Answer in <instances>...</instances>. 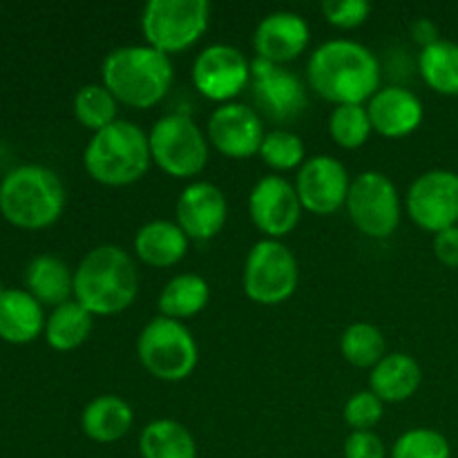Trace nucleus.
Segmentation results:
<instances>
[{"label":"nucleus","mask_w":458,"mask_h":458,"mask_svg":"<svg viewBox=\"0 0 458 458\" xmlns=\"http://www.w3.org/2000/svg\"><path fill=\"white\" fill-rule=\"evenodd\" d=\"M307 83L334 106H367L380 89L378 56L358 40H327L309 56Z\"/></svg>","instance_id":"1"},{"label":"nucleus","mask_w":458,"mask_h":458,"mask_svg":"<svg viewBox=\"0 0 458 458\" xmlns=\"http://www.w3.org/2000/svg\"><path fill=\"white\" fill-rule=\"evenodd\" d=\"M139 295V268L132 255L116 244L88 250L74 268V300L92 316H116Z\"/></svg>","instance_id":"2"},{"label":"nucleus","mask_w":458,"mask_h":458,"mask_svg":"<svg viewBox=\"0 0 458 458\" xmlns=\"http://www.w3.org/2000/svg\"><path fill=\"white\" fill-rule=\"evenodd\" d=\"M101 83L132 110H150L174 83L173 56L150 45H121L101 65Z\"/></svg>","instance_id":"3"},{"label":"nucleus","mask_w":458,"mask_h":458,"mask_svg":"<svg viewBox=\"0 0 458 458\" xmlns=\"http://www.w3.org/2000/svg\"><path fill=\"white\" fill-rule=\"evenodd\" d=\"M67 204L63 179L52 168L25 164L0 182V213L25 231H40L61 219Z\"/></svg>","instance_id":"4"},{"label":"nucleus","mask_w":458,"mask_h":458,"mask_svg":"<svg viewBox=\"0 0 458 458\" xmlns=\"http://www.w3.org/2000/svg\"><path fill=\"white\" fill-rule=\"evenodd\" d=\"M150 164L148 132L125 119L94 132L83 152V165L89 177L107 188H125L141 182Z\"/></svg>","instance_id":"5"},{"label":"nucleus","mask_w":458,"mask_h":458,"mask_svg":"<svg viewBox=\"0 0 458 458\" xmlns=\"http://www.w3.org/2000/svg\"><path fill=\"white\" fill-rule=\"evenodd\" d=\"M152 164L174 179H192L204 173L210 143L195 119L183 112L159 116L148 132Z\"/></svg>","instance_id":"6"},{"label":"nucleus","mask_w":458,"mask_h":458,"mask_svg":"<svg viewBox=\"0 0 458 458\" xmlns=\"http://www.w3.org/2000/svg\"><path fill=\"white\" fill-rule=\"evenodd\" d=\"M137 356L143 369L164 383H182L199 362V347L183 322L157 316L141 329Z\"/></svg>","instance_id":"7"},{"label":"nucleus","mask_w":458,"mask_h":458,"mask_svg":"<svg viewBox=\"0 0 458 458\" xmlns=\"http://www.w3.org/2000/svg\"><path fill=\"white\" fill-rule=\"evenodd\" d=\"M210 13L206 0H150L141 12V34L146 45L173 56L191 49L206 34Z\"/></svg>","instance_id":"8"},{"label":"nucleus","mask_w":458,"mask_h":458,"mask_svg":"<svg viewBox=\"0 0 458 458\" xmlns=\"http://www.w3.org/2000/svg\"><path fill=\"white\" fill-rule=\"evenodd\" d=\"M300 264L293 250L280 240H259L249 250L242 271L246 298L262 307L284 304L298 291Z\"/></svg>","instance_id":"9"},{"label":"nucleus","mask_w":458,"mask_h":458,"mask_svg":"<svg viewBox=\"0 0 458 458\" xmlns=\"http://www.w3.org/2000/svg\"><path fill=\"white\" fill-rule=\"evenodd\" d=\"M344 208L353 226L371 240H387L401 226V192L380 170H365L352 179Z\"/></svg>","instance_id":"10"},{"label":"nucleus","mask_w":458,"mask_h":458,"mask_svg":"<svg viewBox=\"0 0 458 458\" xmlns=\"http://www.w3.org/2000/svg\"><path fill=\"white\" fill-rule=\"evenodd\" d=\"M250 94L255 110L273 123H291L309 106L307 85L295 72L258 56L250 61Z\"/></svg>","instance_id":"11"},{"label":"nucleus","mask_w":458,"mask_h":458,"mask_svg":"<svg viewBox=\"0 0 458 458\" xmlns=\"http://www.w3.org/2000/svg\"><path fill=\"white\" fill-rule=\"evenodd\" d=\"M405 210L420 231L432 235L458 226V173L434 168L419 174L405 195Z\"/></svg>","instance_id":"12"},{"label":"nucleus","mask_w":458,"mask_h":458,"mask_svg":"<svg viewBox=\"0 0 458 458\" xmlns=\"http://www.w3.org/2000/svg\"><path fill=\"white\" fill-rule=\"evenodd\" d=\"M191 79L201 97L224 106L235 101L250 85V61L233 45L213 43L197 54Z\"/></svg>","instance_id":"13"},{"label":"nucleus","mask_w":458,"mask_h":458,"mask_svg":"<svg viewBox=\"0 0 458 458\" xmlns=\"http://www.w3.org/2000/svg\"><path fill=\"white\" fill-rule=\"evenodd\" d=\"M302 204L293 182L282 174H264L249 192V215L267 240H280L293 233L302 219Z\"/></svg>","instance_id":"14"},{"label":"nucleus","mask_w":458,"mask_h":458,"mask_svg":"<svg viewBox=\"0 0 458 458\" xmlns=\"http://www.w3.org/2000/svg\"><path fill=\"white\" fill-rule=\"evenodd\" d=\"M293 186L307 213L329 217L347 204L352 177L334 155H316L300 165Z\"/></svg>","instance_id":"15"},{"label":"nucleus","mask_w":458,"mask_h":458,"mask_svg":"<svg viewBox=\"0 0 458 458\" xmlns=\"http://www.w3.org/2000/svg\"><path fill=\"white\" fill-rule=\"evenodd\" d=\"M267 132L262 114L253 106L240 101L215 107L206 125L208 143L228 159H249L259 155Z\"/></svg>","instance_id":"16"},{"label":"nucleus","mask_w":458,"mask_h":458,"mask_svg":"<svg viewBox=\"0 0 458 458\" xmlns=\"http://www.w3.org/2000/svg\"><path fill=\"white\" fill-rule=\"evenodd\" d=\"M174 215L191 242H208L224 231L228 222V199L222 188L210 182H192L179 195Z\"/></svg>","instance_id":"17"},{"label":"nucleus","mask_w":458,"mask_h":458,"mask_svg":"<svg viewBox=\"0 0 458 458\" xmlns=\"http://www.w3.org/2000/svg\"><path fill=\"white\" fill-rule=\"evenodd\" d=\"M311 40L307 18L295 12H271L258 22L253 34V49L258 58L276 65H286L302 56Z\"/></svg>","instance_id":"18"},{"label":"nucleus","mask_w":458,"mask_h":458,"mask_svg":"<svg viewBox=\"0 0 458 458\" xmlns=\"http://www.w3.org/2000/svg\"><path fill=\"white\" fill-rule=\"evenodd\" d=\"M371 128L385 139H403L414 134L425 119V107L419 94L403 85L380 88L367 103Z\"/></svg>","instance_id":"19"},{"label":"nucleus","mask_w":458,"mask_h":458,"mask_svg":"<svg viewBox=\"0 0 458 458\" xmlns=\"http://www.w3.org/2000/svg\"><path fill=\"white\" fill-rule=\"evenodd\" d=\"M134 255L141 264L150 268L177 267L191 249V240L170 219H152L143 224L134 235Z\"/></svg>","instance_id":"20"},{"label":"nucleus","mask_w":458,"mask_h":458,"mask_svg":"<svg viewBox=\"0 0 458 458\" xmlns=\"http://www.w3.org/2000/svg\"><path fill=\"white\" fill-rule=\"evenodd\" d=\"M43 304L27 289H0V338L30 344L45 331Z\"/></svg>","instance_id":"21"},{"label":"nucleus","mask_w":458,"mask_h":458,"mask_svg":"<svg viewBox=\"0 0 458 458\" xmlns=\"http://www.w3.org/2000/svg\"><path fill=\"white\" fill-rule=\"evenodd\" d=\"M423 369L419 360L405 352H392L369 371V389L383 403H405L419 392Z\"/></svg>","instance_id":"22"},{"label":"nucleus","mask_w":458,"mask_h":458,"mask_svg":"<svg viewBox=\"0 0 458 458\" xmlns=\"http://www.w3.org/2000/svg\"><path fill=\"white\" fill-rule=\"evenodd\" d=\"M134 425V411L128 401L114 394H101L83 407L81 429L85 437L101 445L121 441Z\"/></svg>","instance_id":"23"},{"label":"nucleus","mask_w":458,"mask_h":458,"mask_svg":"<svg viewBox=\"0 0 458 458\" xmlns=\"http://www.w3.org/2000/svg\"><path fill=\"white\" fill-rule=\"evenodd\" d=\"M25 286L40 304L56 309L74 300V271L56 255H36L25 268Z\"/></svg>","instance_id":"24"},{"label":"nucleus","mask_w":458,"mask_h":458,"mask_svg":"<svg viewBox=\"0 0 458 458\" xmlns=\"http://www.w3.org/2000/svg\"><path fill=\"white\" fill-rule=\"evenodd\" d=\"M208 302L210 284L206 282V277L197 276V273H179L165 282L159 300H157V307H159V316L182 322L199 316L208 307Z\"/></svg>","instance_id":"25"},{"label":"nucleus","mask_w":458,"mask_h":458,"mask_svg":"<svg viewBox=\"0 0 458 458\" xmlns=\"http://www.w3.org/2000/svg\"><path fill=\"white\" fill-rule=\"evenodd\" d=\"M141 458H197V441L186 425L173 419H157L141 429Z\"/></svg>","instance_id":"26"},{"label":"nucleus","mask_w":458,"mask_h":458,"mask_svg":"<svg viewBox=\"0 0 458 458\" xmlns=\"http://www.w3.org/2000/svg\"><path fill=\"white\" fill-rule=\"evenodd\" d=\"M92 313L85 311L76 300L52 309L45 320V340L56 352H74L92 334Z\"/></svg>","instance_id":"27"},{"label":"nucleus","mask_w":458,"mask_h":458,"mask_svg":"<svg viewBox=\"0 0 458 458\" xmlns=\"http://www.w3.org/2000/svg\"><path fill=\"white\" fill-rule=\"evenodd\" d=\"M419 72L429 89L443 97H458V43L441 38L420 49Z\"/></svg>","instance_id":"28"},{"label":"nucleus","mask_w":458,"mask_h":458,"mask_svg":"<svg viewBox=\"0 0 458 458\" xmlns=\"http://www.w3.org/2000/svg\"><path fill=\"white\" fill-rule=\"evenodd\" d=\"M340 353L358 369H374L387 356V340L371 322H353L340 335Z\"/></svg>","instance_id":"29"},{"label":"nucleus","mask_w":458,"mask_h":458,"mask_svg":"<svg viewBox=\"0 0 458 458\" xmlns=\"http://www.w3.org/2000/svg\"><path fill=\"white\" fill-rule=\"evenodd\" d=\"M116 110H119V101L103 83L83 85L74 97L76 121L92 134L119 121Z\"/></svg>","instance_id":"30"},{"label":"nucleus","mask_w":458,"mask_h":458,"mask_svg":"<svg viewBox=\"0 0 458 458\" xmlns=\"http://www.w3.org/2000/svg\"><path fill=\"white\" fill-rule=\"evenodd\" d=\"M264 165L273 168L276 173H289V170H300V165L307 161V148L300 134L286 128L268 130L264 137L262 148H259Z\"/></svg>","instance_id":"31"},{"label":"nucleus","mask_w":458,"mask_h":458,"mask_svg":"<svg viewBox=\"0 0 458 458\" xmlns=\"http://www.w3.org/2000/svg\"><path fill=\"white\" fill-rule=\"evenodd\" d=\"M329 134L344 150H358L374 134L367 106H335L329 114Z\"/></svg>","instance_id":"32"},{"label":"nucleus","mask_w":458,"mask_h":458,"mask_svg":"<svg viewBox=\"0 0 458 458\" xmlns=\"http://www.w3.org/2000/svg\"><path fill=\"white\" fill-rule=\"evenodd\" d=\"M392 458H452V445L438 429L414 428L396 438Z\"/></svg>","instance_id":"33"},{"label":"nucleus","mask_w":458,"mask_h":458,"mask_svg":"<svg viewBox=\"0 0 458 458\" xmlns=\"http://www.w3.org/2000/svg\"><path fill=\"white\" fill-rule=\"evenodd\" d=\"M343 414L352 432H371L383 420L385 403L371 389H362L349 398Z\"/></svg>","instance_id":"34"},{"label":"nucleus","mask_w":458,"mask_h":458,"mask_svg":"<svg viewBox=\"0 0 458 458\" xmlns=\"http://www.w3.org/2000/svg\"><path fill=\"white\" fill-rule=\"evenodd\" d=\"M320 12L329 25L338 30H356L369 21L371 4L367 0H325Z\"/></svg>","instance_id":"35"},{"label":"nucleus","mask_w":458,"mask_h":458,"mask_svg":"<svg viewBox=\"0 0 458 458\" xmlns=\"http://www.w3.org/2000/svg\"><path fill=\"white\" fill-rule=\"evenodd\" d=\"M344 458H387V447L383 438L371 432H349L344 438Z\"/></svg>","instance_id":"36"},{"label":"nucleus","mask_w":458,"mask_h":458,"mask_svg":"<svg viewBox=\"0 0 458 458\" xmlns=\"http://www.w3.org/2000/svg\"><path fill=\"white\" fill-rule=\"evenodd\" d=\"M434 255L447 268H458V226L447 228L434 235Z\"/></svg>","instance_id":"37"},{"label":"nucleus","mask_w":458,"mask_h":458,"mask_svg":"<svg viewBox=\"0 0 458 458\" xmlns=\"http://www.w3.org/2000/svg\"><path fill=\"white\" fill-rule=\"evenodd\" d=\"M410 34L414 38L416 45H420V49L429 47V45L438 43L441 40V31H438V25L432 21V18H416L410 25Z\"/></svg>","instance_id":"38"}]
</instances>
